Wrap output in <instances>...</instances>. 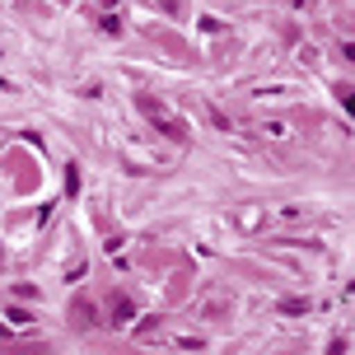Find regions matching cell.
Returning <instances> with one entry per match:
<instances>
[{"instance_id":"obj_1","label":"cell","mask_w":355,"mask_h":355,"mask_svg":"<svg viewBox=\"0 0 355 355\" xmlns=\"http://www.w3.org/2000/svg\"><path fill=\"white\" fill-rule=\"evenodd\" d=\"M131 313H136L131 300H112V322H131Z\"/></svg>"}]
</instances>
